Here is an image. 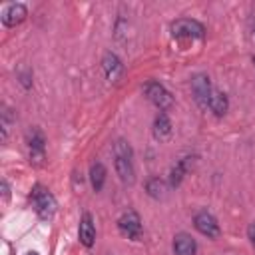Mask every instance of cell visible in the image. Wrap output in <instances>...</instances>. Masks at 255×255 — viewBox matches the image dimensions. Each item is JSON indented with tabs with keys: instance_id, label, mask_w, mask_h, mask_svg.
Listing matches in <instances>:
<instances>
[{
	"instance_id": "cell-3",
	"label": "cell",
	"mask_w": 255,
	"mask_h": 255,
	"mask_svg": "<svg viewBox=\"0 0 255 255\" xmlns=\"http://www.w3.org/2000/svg\"><path fill=\"white\" fill-rule=\"evenodd\" d=\"M171 34L175 38H203L205 28L201 22L191 20V18H179L171 22Z\"/></svg>"
},
{
	"instance_id": "cell-8",
	"label": "cell",
	"mask_w": 255,
	"mask_h": 255,
	"mask_svg": "<svg viewBox=\"0 0 255 255\" xmlns=\"http://www.w3.org/2000/svg\"><path fill=\"white\" fill-rule=\"evenodd\" d=\"M28 147H30V161L42 165L44 159V135L40 129H32L28 133Z\"/></svg>"
},
{
	"instance_id": "cell-16",
	"label": "cell",
	"mask_w": 255,
	"mask_h": 255,
	"mask_svg": "<svg viewBox=\"0 0 255 255\" xmlns=\"http://www.w3.org/2000/svg\"><path fill=\"white\" fill-rule=\"evenodd\" d=\"M229 108V102H227V96L221 94V92H213L211 98H209V110L215 114V116H223Z\"/></svg>"
},
{
	"instance_id": "cell-15",
	"label": "cell",
	"mask_w": 255,
	"mask_h": 255,
	"mask_svg": "<svg viewBox=\"0 0 255 255\" xmlns=\"http://www.w3.org/2000/svg\"><path fill=\"white\" fill-rule=\"evenodd\" d=\"M90 181H92L94 191H102V187L106 183V167H104V163H100V161L92 163V167H90Z\"/></svg>"
},
{
	"instance_id": "cell-5",
	"label": "cell",
	"mask_w": 255,
	"mask_h": 255,
	"mask_svg": "<svg viewBox=\"0 0 255 255\" xmlns=\"http://www.w3.org/2000/svg\"><path fill=\"white\" fill-rule=\"evenodd\" d=\"M193 225H195V229H197L201 235H205V237H209V239H217L219 233H221L217 219H215L211 213H207V211H199V213L193 217Z\"/></svg>"
},
{
	"instance_id": "cell-19",
	"label": "cell",
	"mask_w": 255,
	"mask_h": 255,
	"mask_svg": "<svg viewBox=\"0 0 255 255\" xmlns=\"http://www.w3.org/2000/svg\"><path fill=\"white\" fill-rule=\"evenodd\" d=\"M2 195H4V199H8V195H10V189H8L6 181H2Z\"/></svg>"
},
{
	"instance_id": "cell-13",
	"label": "cell",
	"mask_w": 255,
	"mask_h": 255,
	"mask_svg": "<svg viewBox=\"0 0 255 255\" xmlns=\"http://www.w3.org/2000/svg\"><path fill=\"white\" fill-rule=\"evenodd\" d=\"M153 135H155L159 141H163V139H167V137L171 135V122H169V118H167L163 112H159V114L155 116V122H153Z\"/></svg>"
},
{
	"instance_id": "cell-14",
	"label": "cell",
	"mask_w": 255,
	"mask_h": 255,
	"mask_svg": "<svg viewBox=\"0 0 255 255\" xmlns=\"http://www.w3.org/2000/svg\"><path fill=\"white\" fill-rule=\"evenodd\" d=\"M193 157H183L181 161H177L173 167H171V171H169V185L171 187H177L179 183H181V179H183V175L187 173V169H189V161H191Z\"/></svg>"
},
{
	"instance_id": "cell-9",
	"label": "cell",
	"mask_w": 255,
	"mask_h": 255,
	"mask_svg": "<svg viewBox=\"0 0 255 255\" xmlns=\"http://www.w3.org/2000/svg\"><path fill=\"white\" fill-rule=\"evenodd\" d=\"M26 16H28L26 6H24V4H20V2H16V4H10V6L2 12V24H4V26H8V28H12V26H16V24L24 22V18H26Z\"/></svg>"
},
{
	"instance_id": "cell-21",
	"label": "cell",
	"mask_w": 255,
	"mask_h": 255,
	"mask_svg": "<svg viewBox=\"0 0 255 255\" xmlns=\"http://www.w3.org/2000/svg\"><path fill=\"white\" fill-rule=\"evenodd\" d=\"M253 62H255V56H253Z\"/></svg>"
},
{
	"instance_id": "cell-2",
	"label": "cell",
	"mask_w": 255,
	"mask_h": 255,
	"mask_svg": "<svg viewBox=\"0 0 255 255\" xmlns=\"http://www.w3.org/2000/svg\"><path fill=\"white\" fill-rule=\"evenodd\" d=\"M143 92H145V98H147L157 110H161V112H165L167 108L173 106L171 94H169L159 82H147V84L143 86Z\"/></svg>"
},
{
	"instance_id": "cell-11",
	"label": "cell",
	"mask_w": 255,
	"mask_h": 255,
	"mask_svg": "<svg viewBox=\"0 0 255 255\" xmlns=\"http://www.w3.org/2000/svg\"><path fill=\"white\" fill-rule=\"evenodd\" d=\"M114 165H116V171H118V175H120V179H122L124 183H133V179H135V171H133L131 157L116 155Z\"/></svg>"
},
{
	"instance_id": "cell-7",
	"label": "cell",
	"mask_w": 255,
	"mask_h": 255,
	"mask_svg": "<svg viewBox=\"0 0 255 255\" xmlns=\"http://www.w3.org/2000/svg\"><path fill=\"white\" fill-rule=\"evenodd\" d=\"M102 68H104V74H106V78L110 80V82H120L122 80V76H124V64H122V60L116 56V54H112V52H106L104 54V58H102Z\"/></svg>"
},
{
	"instance_id": "cell-10",
	"label": "cell",
	"mask_w": 255,
	"mask_h": 255,
	"mask_svg": "<svg viewBox=\"0 0 255 255\" xmlns=\"http://www.w3.org/2000/svg\"><path fill=\"white\" fill-rule=\"evenodd\" d=\"M195 239L187 233H177L173 237V255H195Z\"/></svg>"
},
{
	"instance_id": "cell-20",
	"label": "cell",
	"mask_w": 255,
	"mask_h": 255,
	"mask_svg": "<svg viewBox=\"0 0 255 255\" xmlns=\"http://www.w3.org/2000/svg\"><path fill=\"white\" fill-rule=\"evenodd\" d=\"M26 255H38V253H36V251H30V253H26Z\"/></svg>"
},
{
	"instance_id": "cell-6",
	"label": "cell",
	"mask_w": 255,
	"mask_h": 255,
	"mask_svg": "<svg viewBox=\"0 0 255 255\" xmlns=\"http://www.w3.org/2000/svg\"><path fill=\"white\" fill-rule=\"evenodd\" d=\"M118 227L129 239H139V235H141V219L135 211H126L118 219Z\"/></svg>"
},
{
	"instance_id": "cell-12",
	"label": "cell",
	"mask_w": 255,
	"mask_h": 255,
	"mask_svg": "<svg viewBox=\"0 0 255 255\" xmlns=\"http://www.w3.org/2000/svg\"><path fill=\"white\" fill-rule=\"evenodd\" d=\"M94 239H96V227H94L92 215L90 213H84L82 219H80V241H82V245L92 247L94 245Z\"/></svg>"
},
{
	"instance_id": "cell-1",
	"label": "cell",
	"mask_w": 255,
	"mask_h": 255,
	"mask_svg": "<svg viewBox=\"0 0 255 255\" xmlns=\"http://www.w3.org/2000/svg\"><path fill=\"white\" fill-rule=\"evenodd\" d=\"M30 199L34 203L36 213L42 219H50L54 215V211H56V199H54V195L44 185H34L32 187V193H30Z\"/></svg>"
},
{
	"instance_id": "cell-17",
	"label": "cell",
	"mask_w": 255,
	"mask_h": 255,
	"mask_svg": "<svg viewBox=\"0 0 255 255\" xmlns=\"http://www.w3.org/2000/svg\"><path fill=\"white\" fill-rule=\"evenodd\" d=\"M145 191H147L151 197L159 199V197L163 195V191H165V185H163V181H161L159 177H151V179L145 183Z\"/></svg>"
},
{
	"instance_id": "cell-18",
	"label": "cell",
	"mask_w": 255,
	"mask_h": 255,
	"mask_svg": "<svg viewBox=\"0 0 255 255\" xmlns=\"http://www.w3.org/2000/svg\"><path fill=\"white\" fill-rule=\"evenodd\" d=\"M247 235H249L251 243L255 245V223H251V225H249V229H247Z\"/></svg>"
},
{
	"instance_id": "cell-4",
	"label": "cell",
	"mask_w": 255,
	"mask_h": 255,
	"mask_svg": "<svg viewBox=\"0 0 255 255\" xmlns=\"http://www.w3.org/2000/svg\"><path fill=\"white\" fill-rule=\"evenodd\" d=\"M191 92H193V98H195V102H197V106L201 110L209 108V98H211L213 90H211L209 78L205 74L193 76V80H191Z\"/></svg>"
}]
</instances>
